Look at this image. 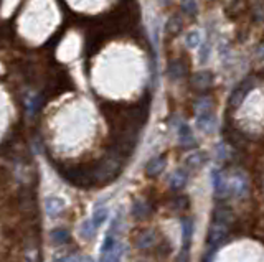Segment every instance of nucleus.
Masks as SVG:
<instances>
[{
  "instance_id": "a211bd4d",
  "label": "nucleus",
  "mask_w": 264,
  "mask_h": 262,
  "mask_svg": "<svg viewBox=\"0 0 264 262\" xmlns=\"http://www.w3.org/2000/svg\"><path fill=\"white\" fill-rule=\"evenodd\" d=\"M70 231L68 229H63V227H58V229L52 231V241L58 246H63V244L70 242Z\"/></svg>"
},
{
  "instance_id": "cd10ccee",
  "label": "nucleus",
  "mask_w": 264,
  "mask_h": 262,
  "mask_svg": "<svg viewBox=\"0 0 264 262\" xmlns=\"http://www.w3.org/2000/svg\"><path fill=\"white\" fill-rule=\"evenodd\" d=\"M159 2H160V4H164V5H167L168 2H170V0H159Z\"/></svg>"
},
{
  "instance_id": "f8f14e48",
  "label": "nucleus",
  "mask_w": 264,
  "mask_h": 262,
  "mask_svg": "<svg viewBox=\"0 0 264 262\" xmlns=\"http://www.w3.org/2000/svg\"><path fill=\"white\" fill-rule=\"evenodd\" d=\"M188 173L185 168H178L170 175V190L172 191H180L182 188L187 185Z\"/></svg>"
},
{
  "instance_id": "a878e982",
  "label": "nucleus",
  "mask_w": 264,
  "mask_h": 262,
  "mask_svg": "<svg viewBox=\"0 0 264 262\" xmlns=\"http://www.w3.org/2000/svg\"><path fill=\"white\" fill-rule=\"evenodd\" d=\"M172 252V244L167 237H162V242L159 244V254L162 255H168Z\"/></svg>"
},
{
  "instance_id": "412c9836",
  "label": "nucleus",
  "mask_w": 264,
  "mask_h": 262,
  "mask_svg": "<svg viewBox=\"0 0 264 262\" xmlns=\"http://www.w3.org/2000/svg\"><path fill=\"white\" fill-rule=\"evenodd\" d=\"M106 219H108V208H98L96 211H94V214H93L91 223L98 229L101 224H104Z\"/></svg>"
},
{
  "instance_id": "2eb2a0df",
  "label": "nucleus",
  "mask_w": 264,
  "mask_h": 262,
  "mask_svg": "<svg viewBox=\"0 0 264 262\" xmlns=\"http://www.w3.org/2000/svg\"><path fill=\"white\" fill-rule=\"evenodd\" d=\"M206 153L205 152H195L190 153V155L185 158V167L188 170H198L203 167V163L206 162Z\"/></svg>"
},
{
  "instance_id": "393cba45",
  "label": "nucleus",
  "mask_w": 264,
  "mask_h": 262,
  "mask_svg": "<svg viewBox=\"0 0 264 262\" xmlns=\"http://www.w3.org/2000/svg\"><path fill=\"white\" fill-rule=\"evenodd\" d=\"M182 10L188 17H193L196 14V0H182Z\"/></svg>"
},
{
  "instance_id": "b1692460",
  "label": "nucleus",
  "mask_w": 264,
  "mask_h": 262,
  "mask_svg": "<svg viewBox=\"0 0 264 262\" xmlns=\"http://www.w3.org/2000/svg\"><path fill=\"white\" fill-rule=\"evenodd\" d=\"M167 30L170 33H178L182 30V17L178 15H173L167 24Z\"/></svg>"
},
{
  "instance_id": "f3484780",
  "label": "nucleus",
  "mask_w": 264,
  "mask_h": 262,
  "mask_svg": "<svg viewBox=\"0 0 264 262\" xmlns=\"http://www.w3.org/2000/svg\"><path fill=\"white\" fill-rule=\"evenodd\" d=\"M121 254H122V246L117 244V246L112 250H109V252H101L99 262H121Z\"/></svg>"
},
{
  "instance_id": "20e7f679",
  "label": "nucleus",
  "mask_w": 264,
  "mask_h": 262,
  "mask_svg": "<svg viewBox=\"0 0 264 262\" xmlns=\"http://www.w3.org/2000/svg\"><path fill=\"white\" fill-rule=\"evenodd\" d=\"M234 221H236V218H234L233 209L226 206V204H218V206L213 209V223L228 226L229 231H231V226L234 224Z\"/></svg>"
},
{
  "instance_id": "9d476101",
  "label": "nucleus",
  "mask_w": 264,
  "mask_h": 262,
  "mask_svg": "<svg viewBox=\"0 0 264 262\" xmlns=\"http://www.w3.org/2000/svg\"><path fill=\"white\" fill-rule=\"evenodd\" d=\"M136 246L139 249H149V247L157 246V234H155V231L147 229V231L140 232V234L136 237Z\"/></svg>"
},
{
  "instance_id": "f03ea898",
  "label": "nucleus",
  "mask_w": 264,
  "mask_h": 262,
  "mask_svg": "<svg viewBox=\"0 0 264 262\" xmlns=\"http://www.w3.org/2000/svg\"><path fill=\"white\" fill-rule=\"evenodd\" d=\"M195 121L196 127H198L203 134H211L215 130L216 117L213 112L211 99L208 98H200L195 104Z\"/></svg>"
},
{
  "instance_id": "423d86ee",
  "label": "nucleus",
  "mask_w": 264,
  "mask_h": 262,
  "mask_svg": "<svg viewBox=\"0 0 264 262\" xmlns=\"http://www.w3.org/2000/svg\"><path fill=\"white\" fill-rule=\"evenodd\" d=\"M228 232H229V227L228 226L211 223L210 232H208V242L211 244V246H216V244H220L223 239L228 236Z\"/></svg>"
},
{
  "instance_id": "0eeeda50",
  "label": "nucleus",
  "mask_w": 264,
  "mask_h": 262,
  "mask_svg": "<svg viewBox=\"0 0 264 262\" xmlns=\"http://www.w3.org/2000/svg\"><path fill=\"white\" fill-rule=\"evenodd\" d=\"M165 163H167V158L165 155L162 157H154L152 160H150L147 165H145V175L150 176V178H154V176L157 175H160L162 172H164V168H165Z\"/></svg>"
},
{
  "instance_id": "f257e3e1",
  "label": "nucleus",
  "mask_w": 264,
  "mask_h": 262,
  "mask_svg": "<svg viewBox=\"0 0 264 262\" xmlns=\"http://www.w3.org/2000/svg\"><path fill=\"white\" fill-rule=\"evenodd\" d=\"M61 178L78 188H93L98 185L94 165H58L56 167Z\"/></svg>"
},
{
  "instance_id": "dca6fc26",
  "label": "nucleus",
  "mask_w": 264,
  "mask_h": 262,
  "mask_svg": "<svg viewBox=\"0 0 264 262\" xmlns=\"http://www.w3.org/2000/svg\"><path fill=\"white\" fill-rule=\"evenodd\" d=\"M172 211H177V213H182V211H187L190 209V198L187 195H175L168 203Z\"/></svg>"
},
{
  "instance_id": "1a4fd4ad",
  "label": "nucleus",
  "mask_w": 264,
  "mask_h": 262,
  "mask_svg": "<svg viewBox=\"0 0 264 262\" xmlns=\"http://www.w3.org/2000/svg\"><path fill=\"white\" fill-rule=\"evenodd\" d=\"M178 142H180V145L185 147V149H192V147L196 145L195 135L187 124H180V127H178Z\"/></svg>"
},
{
  "instance_id": "6e6552de",
  "label": "nucleus",
  "mask_w": 264,
  "mask_h": 262,
  "mask_svg": "<svg viewBox=\"0 0 264 262\" xmlns=\"http://www.w3.org/2000/svg\"><path fill=\"white\" fill-rule=\"evenodd\" d=\"M152 203H149L147 200H136L132 204V216L139 221L145 219L152 211Z\"/></svg>"
},
{
  "instance_id": "7ed1b4c3",
  "label": "nucleus",
  "mask_w": 264,
  "mask_h": 262,
  "mask_svg": "<svg viewBox=\"0 0 264 262\" xmlns=\"http://www.w3.org/2000/svg\"><path fill=\"white\" fill-rule=\"evenodd\" d=\"M252 88H254V81H252V79H244L243 83L238 84L236 89H234L231 96H229V101H228L229 107H231V109H238L241 106V102L246 99V96H248V93Z\"/></svg>"
},
{
  "instance_id": "6ab92c4d",
  "label": "nucleus",
  "mask_w": 264,
  "mask_h": 262,
  "mask_svg": "<svg viewBox=\"0 0 264 262\" xmlns=\"http://www.w3.org/2000/svg\"><path fill=\"white\" fill-rule=\"evenodd\" d=\"M183 75H185V68L178 60L172 61L168 65V76H170V79H180Z\"/></svg>"
},
{
  "instance_id": "4be33fe9",
  "label": "nucleus",
  "mask_w": 264,
  "mask_h": 262,
  "mask_svg": "<svg viewBox=\"0 0 264 262\" xmlns=\"http://www.w3.org/2000/svg\"><path fill=\"white\" fill-rule=\"evenodd\" d=\"M94 232H96V227L93 226L91 219H89V221H84V223L81 224L80 234H81V237L84 239V241H89V239H93V237H94Z\"/></svg>"
},
{
  "instance_id": "4468645a",
  "label": "nucleus",
  "mask_w": 264,
  "mask_h": 262,
  "mask_svg": "<svg viewBox=\"0 0 264 262\" xmlns=\"http://www.w3.org/2000/svg\"><path fill=\"white\" fill-rule=\"evenodd\" d=\"M45 206H47L48 216L56 218V216H60L61 213H63L65 201L60 200V198H56V196H50V198H47V201H45Z\"/></svg>"
},
{
  "instance_id": "aec40b11",
  "label": "nucleus",
  "mask_w": 264,
  "mask_h": 262,
  "mask_svg": "<svg viewBox=\"0 0 264 262\" xmlns=\"http://www.w3.org/2000/svg\"><path fill=\"white\" fill-rule=\"evenodd\" d=\"M185 45H187L188 48H196L201 45V35L198 30H192L187 33V37H185Z\"/></svg>"
},
{
  "instance_id": "39448f33",
  "label": "nucleus",
  "mask_w": 264,
  "mask_h": 262,
  "mask_svg": "<svg viewBox=\"0 0 264 262\" xmlns=\"http://www.w3.org/2000/svg\"><path fill=\"white\" fill-rule=\"evenodd\" d=\"M211 183L216 198H223L228 195V181L223 178L220 170H213L211 172Z\"/></svg>"
},
{
  "instance_id": "bb28decb",
  "label": "nucleus",
  "mask_w": 264,
  "mask_h": 262,
  "mask_svg": "<svg viewBox=\"0 0 264 262\" xmlns=\"http://www.w3.org/2000/svg\"><path fill=\"white\" fill-rule=\"evenodd\" d=\"M63 262H83V259H80V257H65Z\"/></svg>"
},
{
  "instance_id": "ddd939ff",
  "label": "nucleus",
  "mask_w": 264,
  "mask_h": 262,
  "mask_svg": "<svg viewBox=\"0 0 264 262\" xmlns=\"http://www.w3.org/2000/svg\"><path fill=\"white\" fill-rule=\"evenodd\" d=\"M192 236H193V221L190 218H185L182 221V249L183 250H190Z\"/></svg>"
},
{
  "instance_id": "5701e85b",
  "label": "nucleus",
  "mask_w": 264,
  "mask_h": 262,
  "mask_svg": "<svg viewBox=\"0 0 264 262\" xmlns=\"http://www.w3.org/2000/svg\"><path fill=\"white\" fill-rule=\"evenodd\" d=\"M210 53H211V43L208 42V40H205V42H201V45H200V56H198L200 65H205V63L208 61Z\"/></svg>"
},
{
  "instance_id": "9b49d317",
  "label": "nucleus",
  "mask_w": 264,
  "mask_h": 262,
  "mask_svg": "<svg viewBox=\"0 0 264 262\" xmlns=\"http://www.w3.org/2000/svg\"><path fill=\"white\" fill-rule=\"evenodd\" d=\"M213 83V75L210 71H198L192 79V86L198 91H205L211 86Z\"/></svg>"
}]
</instances>
